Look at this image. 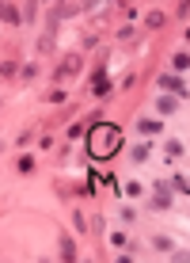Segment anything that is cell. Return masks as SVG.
Here are the masks:
<instances>
[{
    "label": "cell",
    "mask_w": 190,
    "mask_h": 263,
    "mask_svg": "<svg viewBox=\"0 0 190 263\" xmlns=\"http://www.w3.org/2000/svg\"><path fill=\"white\" fill-rule=\"evenodd\" d=\"M152 248H160V252H171L175 244H171V236H152Z\"/></svg>",
    "instance_id": "20"
},
{
    "label": "cell",
    "mask_w": 190,
    "mask_h": 263,
    "mask_svg": "<svg viewBox=\"0 0 190 263\" xmlns=\"http://www.w3.org/2000/svg\"><path fill=\"white\" fill-rule=\"evenodd\" d=\"M57 252H61V260H65V263L80 260V256H76V240H73L69 233H61V240H57Z\"/></svg>",
    "instance_id": "5"
},
{
    "label": "cell",
    "mask_w": 190,
    "mask_h": 263,
    "mask_svg": "<svg viewBox=\"0 0 190 263\" xmlns=\"http://www.w3.org/2000/svg\"><path fill=\"white\" fill-rule=\"evenodd\" d=\"M167 157H171V161H175V157H183V141H179V137H167Z\"/></svg>",
    "instance_id": "17"
},
{
    "label": "cell",
    "mask_w": 190,
    "mask_h": 263,
    "mask_svg": "<svg viewBox=\"0 0 190 263\" xmlns=\"http://www.w3.org/2000/svg\"><path fill=\"white\" fill-rule=\"evenodd\" d=\"M80 12H88V8H84V4H57V8H54L57 19H73V15H80Z\"/></svg>",
    "instance_id": "9"
},
{
    "label": "cell",
    "mask_w": 190,
    "mask_h": 263,
    "mask_svg": "<svg viewBox=\"0 0 190 263\" xmlns=\"http://www.w3.org/2000/svg\"><path fill=\"white\" fill-rule=\"evenodd\" d=\"M84 69V54H65V58L57 61V73H54V80H61V76H73Z\"/></svg>",
    "instance_id": "3"
},
{
    "label": "cell",
    "mask_w": 190,
    "mask_h": 263,
    "mask_svg": "<svg viewBox=\"0 0 190 263\" xmlns=\"http://www.w3.org/2000/svg\"><path fill=\"white\" fill-rule=\"evenodd\" d=\"M38 54H54V34H50V31L38 38Z\"/></svg>",
    "instance_id": "18"
},
{
    "label": "cell",
    "mask_w": 190,
    "mask_h": 263,
    "mask_svg": "<svg viewBox=\"0 0 190 263\" xmlns=\"http://www.w3.org/2000/svg\"><path fill=\"white\" fill-rule=\"evenodd\" d=\"M110 244H114V248H130V240H126V233H110Z\"/></svg>",
    "instance_id": "23"
},
{
    "label": "cell",
    "mask_w": 190,
    "mask_h": 263,
    "mask_svg": "<svg viewBox=\"0 0 190 263\" xmlns=\"http://www.w3.org/2000/svg\"><path fill=\"white\" fill-rule=\"evenodd\" d=\"M19 15H23V23H34V15H38V8H34V4H23V8H19Z\"/></svg>",
    "instance_id": "21"
},
{
    "label": "cell",
    "mask_w": 190,
    "mask_h": 263,
    "mask_svg": "<svg viewBox=\"0 0 190 263\" xmlns=\"http://www.w3.org/2000/svg\"><path fill=\"white\" fill-rule=\"evenodd\" d=\"M73 229L76 233H88V218H84L80 210H73Z\"/></svg>",
    "instance_id": "19"
},
{
    "label": "cell",
    "mask_w": 190,
    "mask_h": 263,
    "mask_svg": "<svg viewBox=\"0 0 190 263\" xmlns=\"http://www.w3.org/2000/svg\"><path fill=\"white\" fill-rule=\"evenodd\" d=\"M171 69H175V73H187V69H190L187 50H175V54H171Z\"/></svg>",
    "instance_id": "11"
},
{
    "label": "cell",
    "mask_w": 190,
    "mask_h": 263,
    "mask_svg": "<svg viewBox=\"0 0 190 263\" xmlns=\"http://www.w3.org/2000/svg\"><path fill=\"white\" fill-rule=\"evenodd\" d=\"M148 157H152V145H148V141H145V145H133V149H130V161H133V164H145Z\"/></svg>",
    "instance_id": "10"
},
{
    "label": "cell",
    "mask_w": 190,
    "mask_h": 263,
    "mask_svg": "<svg viewBox=\"0 0 190 263\" xmlns=\"http://www.w3.org/2000/svg\"><path fill=\"white\" fill-rule=\"evenodd\" d=\"M118 149H122V126L114 122H91L88 130V157L91 161H110Z\"/></svg>",
    "instance_id": "1"
},
{
    "label": "cell",
    "mask_w": 190,
    "mask_h": 263,
    "mask_svg": "<svg viewBox=\"0 0 190 263\" xmlns=\"http://www.w3.org/2000/svg\"><path fill=\"white\" fill-rule=\"evenodd\" d=\"M88 88H91L95 99H107V96H110V80H95V84H88Z\"/></svg>",
    "instance_id": "13"
},
{
    "label": "cell",
    "mask_w": 190,
    "mask_h": 263,
    "mask_svg": "<svg viewBox=\"0 0 190 263\" xmlns=\"http://www.w3.org/2000/svg\"><path fill=\"white\" fill-rule=\"evenodd\" d=\"M160 88L167 92V96H179L183 103H187V96H190V92H187V80H183L179 73H163L160 76Z\"/></svg>",
    "instance_id": "2"
},
{
    "label": "cell",
    "mask_w": 190,
    "mask_h": 263,
    "mask_svg": "<svg viewBox=\"0 0 190 263\" xmlns=\"http://www.w3.org/2000/svg\"><path fill=\"white\" fill-rule=\"evenodd\" d=\"M15 172H19V175H30V172H34V157H27V153H23V157L15 161Z\"/></svg>",
    "instance_id": "14"
},
{
    "label": "cell",
    "mask_w": 190,
    "mask_h": 263,
    "mask_svg": "<svg viewBox=\"0 0 190 263\" xmlns=\"http://www.w3.org/2000/svg\"><path fill=\"white\" fill-rule=\"evenodd\" d=\"M80 50H95V34H84L80 38Z\"/></svg>",
    "instance_id": "25"
},
{
    "label": "cell",
    "mask_w": 190,
    "mask_h": 263,
    "mask_svg": "<svg viewBox=\"0 0 190 263\" xmlns=\"http://www.w3.org/2000/svg\"><path fill=\"white\" fill-rule=\"evenodd\" d=\"M163 19H167V15H163L160 8H152V12H145V27L156 31V27H163Z\"/></svg>",
    "instance_id": "12"
},
{
    "label": "cell",
    "mask_w": 190,
    "mask_h": 263,
    "mask_svg": "<svg viewBox=\"0 0 190 263\" xmlns=\"http://www.w3.org/2000/svg\"><path fill=\"white\" fill-rule=\"evenodd\" d=\"M167 187H171V191H179V195H187V191H190V183H187V175H183V172H175Z\"/></svg>",
    "instance_id": "15"
},
{
    "label": "cell",
    "mask_w": 190,
    "mask_h": 263,
    "mask_svg": "<svg viewBox=\"0 0 190 263\" xmlns=\"http://www.w3.org/2000/svg\"><path fill=\"white\" fill-rule=\"evenodd\" d=\"M175 15H179V19H187V15H190V4H187V0H183V4H175Z\"/></svg>",
    "instance_id": "26"
},
{
    "label": "cell",
    "mask_w": 190,
    "mask_h": 263,
    "mask_svg": "<svg viewBox=\"0 0 190 263\" xmlns=\"http://www.w3.org/2000/svg\"><path fill=\"white\" fill-rule=\"evenodd\" d=\"M19 76H23V80H34V76H38V65H27V69H19Z\"/></svg>",
    "instance_id": "24"
},
{
    "label": "cell",
    "mask_w": 190,
    "mask_h": 263,
    "mask_svg": "<svg viewBox=\"0 0 190 263\" xmlns=\"http://www.w3.org/2000/svg\"><path fill=\"white\" fill-rule=\"evenodd\" d=\"M152 191H156V195L148 198V210H167V206H171V187H167L163 179H156V183H152Z\"/></svg>",
    "instance_id": "4"
},
{
    "label": "cell",
    "mask_w": 190,
    "mask_h": 263,
    "mask_svg": "<svg viewBox=\"0 0 190 263\" xmlns=\"http://www.w3.org/2000/svg\"><path fill=\"white\" fill-rule=\"evenodd\" d=\"M80 133H84V122H73V126H69V130H65V137H69V141H76V137H80Z\"/></svg>",
    "instance_id": "22"
},
{
    "label": "cell",
    "mask_w": 190,
    "mask_h": 263,
    "mask_svg": "<svg viewBox=\"0 0 190 263\" xmlns=\"http://www.w3.org/2000/svg\"><path fill=\"white\" fill-rule=\"evenodd\" d=\"M12 76H19V65L15 61H0V80H12Z\"/></svg>",
    "instance_id": "16"
},
{
    "label": "cell",
    "mask_w": 190,
    "mask_h": 263,
    "mask_svg": "<svg viewBox=\"0 0 190 263\" xmlns=\"http://www.w3.org/2000/svg\"><path fill=\"white\" fill-rule=\"evenodd\" d=\"M179 107H183V99H179V96H167V92L156 99V111H160V115H175Z\"/></svg>",
    "instance_id": "7"
},
{
    "label": "cell",
    "mask_w": 190,
    "mask_h": 263,
    "mask_svg": "<svg viewBox=\"0 0 190 263\" xmlns=\"http://www.w3.org/2000/svg\"><path fill=\"white\" fill-rule=\"evenodd\" d=\"M0 23H12V27H19V23H23L19 4H0Z\"/></svg>",
    "instance_id": "8"
},
{
    "label": "cell",
    "mask_w": 190,
    "mask_h": 263,
    "mask_svg": "<svg viewBox=\"0 0 190 263\" xmlns=\"http://www.w3.org/2000/svg\"><path fill=\"white\" fill-rule=\"evenodd\" d=\"M137 133L156 137V133H163V122H160V118H137Z\"/></svg>",
    "instance_id": "6"
}]
</instances>
